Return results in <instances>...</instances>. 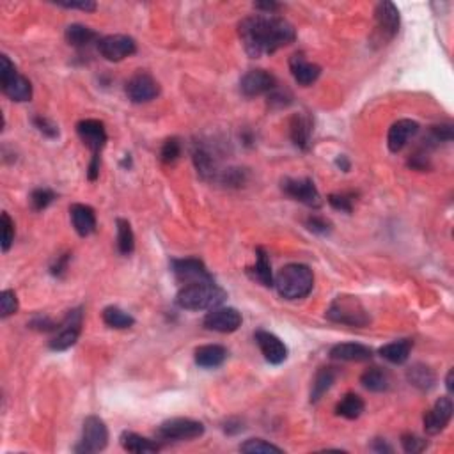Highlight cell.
I'll use <instances>...</instances> for the list:
<instances>
[{
  "label": "cell",
  "mask_w": 454,
  "mask_h": 454,
  "mask_svg": "<svg viewBox=\"0 0 454 454\" xmlns=\"http://www.w3.org/2000/svg\"><path fill=\"white\" fill-rule=\"evenodd\" d=\"M238 34L245 52L252 59L272 55L297 39L293 25L286 18L275 14H252L243 18L238 25Z\"/></svg>",
  "instance_id": "obj_1"
},
{
  "label": "cell",
  "mask_w": 454,
  "mask_h": 454,
  "mask_svg": "<svg viewBox=\"0 0 454 454\" xmlns=\"http://www.w3.org/2000/svg\"><path fill=\"white\" fill-rule=\"evenodd\" d=\"M227 293L215 284V280L208 282L188 284L179 289L176 297L177 307L187 309V311H211V309L220 307L226 301Z\"/></svg>",
  "instance_id": "obj_2"
},
{
  "label": "cell",
  "mask_w": 454,
  "mask_h": 454,
  "mask_svg": "<svg viewBox=\"0 0 454 454\" xmlns=\"http://www.w3.org/2000/svg\"><path fill=\"white\" fill-rule=\"evenodd\" d=\"M273 286L277 287L279 294L286 300H300L312 291L314 286V273L307 265L301 262H291L286 265L277 273Z\"/></svg>",
  "instance_id": "obj_3"
},
{
  "label": "cell",
  "mask_w": 454,
  "mask_h": 454,
  "mask_svg": "<svg viewBox=\"0 0 454 454\" xmlns=\"http://www.w3.org/2000/svg\"><path fill=\"white\" fill-rule=\"evenodd\" d=\"M326 318L333 323L348 326H367L371 323L367 309L362 305L357 297L351 294H339L332 300L326 309Z\"/></svg>",
  "instance_id": "obj_4"
},
{
  "label": "cell",
  "mask_w": 454,
  "mask_h": 454,
  "mask_svg": "<svg viewBox=\"0 0 454 454\" xmlns=\"http://www.w3.org/2000/svg\"><path fill=\"white\" fill-rule=\"evenodd\" d=\"M0 85H2L4 94L13 101L23 103L32 98L31 80L18 73L16 66L11 62L7 55L0 57Z\"/></svg>",
  "instance_id": "obj_5"
},
{
  "label": "cell",
  "mask_w": 454,
  "mask_h": 454,
  "mask_svg": "<svg viewBox=\"0 0 454 454\" xmlns=\"http://www.w3.org/2000/svg\"><path fill=\"white\" fill-rule=\"evenodd\" d=\"M82 325H84V312L82 309H73L66 314V318L57 325L53 330V336L50 337L48 346L53 351H66L73 346L82 333Z\"/></svg>",
  "instance_id": "obj_6"
},
{
  "label": "cell",
  "mask_w": 454,
  "mask_h": 454,
  "mask_svg": "<svg viewBox=\"0 0 454 454\" xmlns=\"http://www.w3.org/2000/svg\"><path fill=\"white\" fill-rule=\"evenodd\" d=\"M204 435V424L188 417H174L162 422L156 429V436L162 442H183Z\"/></svg>",
  "instance_id": "obj_7"
},
{
  "label": "cell",
  "mask_w": 454,
  "mask_h": 454,
  "mask_svg": "<svg viewBox=\"0 0 454 454\" xmlns=\"http://www.w3.org/2000/svg\"><path fill=\"white\" fill-rule=\"evenodd\" d=\"M401 16L392 2H380L375 9V32L372 39L378 45H387L399 32Z\"/></svg>",
  "instance_id": "obj_8"
},
{
  "label": "cell",
  "mask_w": 454,
  "mask_h": 454,
  "mask_svg": "<svg viewBox=\"0 0 454 454\" xmlns=\"http://www.w3.org/2000/svg\"><path fill=\"white\" fill-rule=\"evenodd\" d=\"M106 443H109V428H106L105 421L98 415H89L82 426L80 443L74 447V450L84 454L99 453L105 449Z\"/></svg>",
  "instance_id": "obj_9"
},
{
  "label": "cell",
  "mask_w": 454,
  "mask_h": 454,
  "mask_svg": "<svg viewBox=\"0 0 454 454\" xmlns=\"http://www.w3.org/2000/svg\"><path fill=\"white\" fill-rule=\"evenodd\" d=\"M280 188L287 197L293 201L301 202L309 208H319L321 206V195L316 188L311 177H284L280 181Z\"/></svg>",
  "instance_id": "obj_10"
},
{
  "label": "cell",
  "mask_w": 454,
  "mask_h": 454,
  "mask_svg": "<svg viewBox=\"0 0 454 454\" xmlns=\"http://www.w3.org/2000/svg\"><path fill=\"white\" fill-rule=\"evenodd\" d=\"M98 52L110 62H119L137 52V43L126 34H110L98 41Z\"/></svg>",
  "instance_id": "obj_11"
},
{
  "label": "cell",
  "mask_w": 454,
  "mask_h": 454,
  "mask_svg": "<svg viewBox=\"0 0 454 454\" xmlns=\"http://www.w3.org/2000/svg\"><path fill=\"white\" fill-rule=\"evenodd\" d=\"M170 268H172L174 277H176L183 286L213 280V275L208 272L204 262L197 258L172 259V261H170Z\"/></svg>",
  "instance_id": "obj_12"
},
{
  "label": "cell",
  "mask_w": 454,
  "mask_h": 454,
  "mask_svg": "<svg viewBox=\"0 0 454 454\" xmlns=\"http://www.w3.org/2000/svg\"><path fill=\"white\" fill-rule=\"evenodd\" d=\"M124 91H126L128 99L131 103H149L155 98H158L160 84L153 74L145 73V71H138L126 82Z\"/></svg>",
  "instance_id": "obj_13"
},
{
  "label": "cell",
  "mask_w": 454,
  "mask_h": 454,
  "mask_svg": "<svg viewBox=\"0 0 454 454\" xmlns=\"http://www.w3.org/2000/svg\"><path fill=\"white\" fill-rule=\"evenodd\" d=\"M241 321V314L234 307H215L204 316L202 325L213 332L231 333L240 328Z\"/></svg>",
  "instance_id": "obj_14"
},
{
  "label": "cell",
  "mask_w": 454,
  "mask_h": 454,
  "mask_svg": "<svg viewBox=\"0 0 454 454\" xmlns=\"http://www.w3.org/2000/svg\"><path fill=\"white\" fill-rule=\"evenodd\" d=\"M277 87V78L266 70H250L241 77L240 91L247 98L268 94Z\"/></svg>",
  "instance_id": "obj_15"
},
{
  "label": "cell",
  "mask_w": 454,
  "mask_h": 454,
  "mask_svg": "<svg viewBox=\"0 0 454 454\" xmlns=\"http://www.w3.org/2000/svg\"><path fill=\"white\" fill-rule=\"evenodd\" d=\"M453 399L449 396H443L429 408L428 411L424 414V429L428 435H438L440 431L447 428V424L450 422L453 419Z\"/></svg>",
  "instance_id": "obj_16"
},
{
  "label": "cell",
  "mask_w": 454,
  "mask_h": 454,
  "mask_svg": "<svg viewBox=\"0 0 454 454\" xmlns=\"http://www.w3.org/2000/svg\"><path fill=\"white\" fill-rule=\"evenodd\" d=\"M77 133L84 145L91 149L92 155H99L101 149L105 148L109 135H106L105 124L99 119H82L77 124Z\"/></svg>",
  "instance_id": "obj_17"
},
{
  "label": "cell",
  "mask_w": 454,
  "mask_h": 454,
  "mask_svg": "<svg viewBox=\"0 0 454 454\" xmlns=\"http://www.w3.org/2000/svg\"><path fill=\"white\" fill-rule=\"evenodd\" d=\"M254 339L258 343L259 350H261L262 357L273 365L282 364L287 358V346L284 344V340L280 337H277L275 333L268 332V330H258L254 333Z\"/></svg>",
  "instance_id": "obj_18"
},
{
  "label": "cell",
  "mask_w": 454,
  "mask_h": 454,
  "mask_svg": "<svg viewBox=\"0 0 454 454\" xmlns=\"http://www.w3.org/2000/svg\"><path fill=\"white\" fill-rule=\"evenodd\" d=\"M419 123L411 119H399L389 128V135H387V145L392 153H399L404 149V145L419 133Z\"/></svg>",
  "instance_id": "obj_19"
},
{
  "label": "cell",
  "mask_w": 454,
  "mask_h": 454,
  "mask_svg": "<svg viewBox=\"0 0 454 454\" xmlns=\"http://www.w3.org/2000/svg\"><path fill=\"white\" fill-rule=\"evenodd\" d=\"M289 70L294 82L301 87H309L314 84L321 74V67L314 62H309L304 53H294L289 59Z\"/></svg>",
  "instance_id": "obj_20"
},
{
  "label": "cell",
  "mask_w": 454,
  "mask_h": 454,
  "mask_svg": "<svg viewBox=\"0 0 454 454\" xmlns=\"http://www.w3.org/2000/svg\"><path fill=\"white\" fill-rule=\"evenodd\" d=\"M192 160L202 179H216L222 174L218 170V160L213 155L211 149L206 148L204 144H199V142L195 144L194 151H192Z\"/></svg>",
  "instance_id": "obj_21"
},
{
  "label": "cell",
  "mask_w": 454,
  "mask_h": 454,
  "mask_svg": "<svg viewBox=\"0 0 454 454\" xmlns=\"http://www.w3.org/2000/svg\"><path fill=\"white\" fill-rule=\"evenodd\" d=\"M70 216L71 223H73L74 231L78 236L87 238L96 231V213L91 206L87 204H71L70 206Z\"/></svg>",
  "instance_id": "obj_22"
},
{
  "label": "cell",
  "mask_w": 454,
  "mask_h": 454,
  "mask_svg": "<svg viewBox=\"0 0 454 454\" xmlns=\"http://www.w3.org/2000/svg\"><path fill=\"white\" fill-rule=\"evenodd\" d=\"M314 124L307 114H294L289 121V135L293 144L301 151H307L311 145V137Z\"/></svg>",
  "instance_id": "obj_23"
},
{
  "label": "cell",
  "mask_w": 454,
  "mask_h": 454,
  "mask_svg": "<svg viewBox=\"0 0 454 454\" xmlns=\"http://www.w3.org/2000/svg\"><path fill=\"white\" fill-rule=\"evenodd\" d=\"M330 358L343 362H367L372 358V350L360 343H339L330 350Z\"/></svg>",
  "instance_id": "obj_24"
},
{
  "label": "cell",
  "mask_w": 454,
  "mask_h": 454,
  "mask_svg": "<svg viewBox=\"0 0 454 454\" xmlns=\"http://www.w3.org/2000/svg\"><path fill=\"white\" fill-rule=\"evenodd\" d=\"M194 358L199 367L215 369L226 362L227 350L222 344H204V346H199L195 350Z\"/></svg>",
  "instance_id": "obj_25"
},
{
  "label": "cell",
  "mask_w": 454,
  "mask_h": 454,
  "mask_svg": "<svg viewBox=\"0 0 454 454\" xmlns=\"http://www.w3.org/2000/svg\"><path fill=\"white\" fill-rule=\"evenodd\" d=\"M121 445H123L124 450L128 453H133V454H153V453H158L162 449L158 442L151 438H145V436L137 435L133 431H124L121 435Z\"/></svg>",
  "instance_id": "obj_26"
},
{
  "label": "cell",
  "mask_w": 454,
  "mask_h": 454,
  "mask_svg": "<svg viewBox=\"0 0 454 454\" xmlns=\"http://www.w3.org/2000/svg\"><path fill=\"white\" fill-rule=\"evenodd\" d=\"M406 380L410 382V385H414L415 389L422 390H431L436 383V375L429 365L426 364H414L406 371Z\"/></svg>",
  "instance_id": "obj_27"
},
{
  "label": "cell",
  "mask_w": 454,
  "mask_h": 454,
  "mask_svg": "<svg viewBox=\"0 0 454 454\" xmlns=\"http://www.w3.org/2000/svg\"><path fill=\"white\" fill-rule=\"evenodd\" d=\"M64 38H66L67 45L74 46V48H85V46H89L91 43L101 39L98 35V32L80 23L70 25V27L66 28V32H64Z\"/></svg>",
  "instance_id": "obj_28"
},
{
  "label": "cell",
  "mask_w": 454,
  "mask_h": 454,
  "mask_svg": "<svg viewBox=\"0 0 454 454\" xmlns=\"http://www.w3.org/2000/svg\"><path fill=\"white\" fill-rule=\"evenodd\" d=\"M337 371L333 367H319L318 372L314 375L311 387V403H318L336 383Z\"/></svg>",
  "instance_id": "obj_29"
},
{
  "label": "cell",
  "mask_w": 454,
  "mask_h": 454,
  "mask_svg": "<svg viewBox=\"0 0 454 454\" xmlns=\"http://www.w3.org/2000/svg\"><path fill=\"white\" fill-rule=\"evenodd\" d=\"M255 254H258V259H255V265L252 268H248V275L254 280H258L259 284H262L265 287H272L273 286V275H272V265H270L268 254H266L265 248L258 247L255 248Z\"/></svg>",
  "instance_id": "obj_30"
},
{
  "label": "cell",
  "mask_w": 454,
  "mask_h": 454,
  "mask_svg": "<svg viewBox=\"0 0 454 454\" xmlns=\"http://www.w3.org/2000/svg\"><path fill=\"white\" fill-rule=\"evenodd\" d=\"M411 348H414V340L399 339L380 348V355L387 362H390V364H404L408 360V357H410Z\"/></svg>",
  "instance_id": "obj_31"
},
{
  "label": "cell",
  "mask_w": 454,
  "mask_h": 454,
  "mask_svg": "<svg viewBox=\"0 0 454 454\" xmlns=\"http://www.w3.org/2000/svg\"><path fill=\"white\" fill-rule=\"evenodd\" d=\"M360 383L369 392H385L390 387V378L387 375V371L375 365V367H369L362 372Z\"/></svg>",
  "instance_id": "obj_32"
},
{
  "label": "cell",
  "mask_w": 454,
  "mask_h": 454,
  "mask_svg": "<svg viewBox=\"0 0 454 454\" xmlns=\"http://www.w3.org/2000/svg\"><path fill=\"white\" fill-rule=\"evenodd\" d=\"M364 408L365 403L360 396H357V394L353 392H348L346 396L337 403L336 414L339 415V417L348 419V421H355V419H358L364 414Z\"/></svg>",
  "instance_id": "obj_33"
},
{
  "label": "cell",
  "mask_w": 454,
  "mask_h": 454,
  "mask_svg": "<svg viewBox=\"0 0 454 454\" xmlns=\"http://www.w3.org/2000/svg\"><path fill=\"white\" fill-rule=\"evenodd\" d=\"M103 323L110 328L116 330H124V328H131L135 325V318L130 314V312L123 311V309L116 307V305H110V307H105L101 312Z\"/></svg>",
  "instance_id": "obj_34"
},
{
  "label": "cell",
  "mask_w": 454,
  "mask_h": 454,
  "mask_svg": "<svg viewBox=\"0 0 454 454\" xmlns=\"http://www.w3.org/2000/svg\"><path fill=\"white\" fill-rule=\"evenodd\" d=\"M116 226H117V238H116L117 250H119V254L123 255H130L131 252L135 250L133 229H131L130 222L124 218H117Z\"/></svg>",
  "instance_id": "obj_35"
},
{
  "label": "cell",
  "mask_w": 454,
  "mask_h": 454,
  "mask_svg": "<svg viewBox=\"0 0 454 454\" xmlns=\"http://www.w3.org/2000/svg\"><path fill=\"white\" fill-rule=\"evenodd\" d=\"M240 450L241 453H247V454H268V453L280 454L282 453V449H280V447L273 445V443L266 442V440H262V438L247 440V442L241 443Z\"/></svg>",
  "instance_id": "obj_36"
},
{
  "label": "cell",
  "mask_w": 454,
  "mask_h": 454,
  "mask_svg": "<svg viewBox=\"0 0 454 454\" xmlns=\"http://www.w3.org/2000/svg\"><path fill=\"white\" fill-rule=\"evenodd\" d=\"M453 124L450 123H442L436 124V126L429 128V138L428 142L424 140L426 148H431V145L440 144V142H450L453 140Z\"/></svg>",
  "instance_id": "obj_37"
},
{
  "label": "cell",
  "mask_w": 454,
  "mask_h": 454,
  "mask_svg": "<svg viewBox=\"0 0 454 454\" xmlns=\"http://www.w3.org/2000/svg\"><path fill=\"white\" fill-rule=\"evenodd\" d=\"M55 201V192L50 190V188H35L31 194V206L34 211H43V209L48 208L52 202Z\"/></svg>",
  "instance_id": "obj_38"
},
{
  "label": "cell",
  "mask_w": 454,
  "mask_h": 454,
  "mask_svg": "<svg viewBox=\"0 0 454 454\" xmlns=\"http://www.w3.org/2000/svg\"><path fill=\"white\" fill-rule=\"evenodd\" d=\"M181 155V142L179 138L170 137L163 142L162 151H160V160H162L165 165H170V163L176 162Z\"/></svg>",
  "instance_id": "obj_39"
},
{
  "label": "cell",
  "mask_w": 454,
  "mask_h": 454,
  "mask_svg": "<svg viewBox=\"0 0 454 454\" xmlns=\"http://www.w3.org/2000/svg\"><path fill=\"white\" fill-rule=\"evenodd\" d=\"M401 445L403 450L408 454H419L428 449V442L422 436H417L415 433H404L401 435Z\"/></svg>",
  "instance_id": "obj_40"
},
{
  "label": "cell",
  "mask_w": 454,
  "mask_h": 454,
  "mask_svg": "<svg viewBox=\"0 0 454 454\" xmlns=\"http://www.w3.org/2000/svg\"><path fill=\"white\" fill-rule=\"evenodd\" d=\"M18 311V297L13 289H4L0 293V318H9Z\"/></svg>",
  "instance_id": "obj_41"
},
{
  "label": "cell",
  "mask_w": 454,
  "mask_h": 454,
  "mask_svg": "<svg viewBox=\"0 0 454 454\" xmlns=\"http://www.w3.org/2000/svg\"><path fill=\"white\" fill-rule=\"evenodd\" d=\"M353 199L355 195L350 192H343V194H330L328 195V204L333 209L343 213H351L353 211Z\"/></svg>",
  "instance_id": "obj_42"
},
{
  "label": "cell",
  "mask_w": 454,
  "mask_h": 454,
  "mask_svg": "<svg viewBox=\"0 0 454 454\" xmlns=\"http://www.w3.org/2000/svg\"><path fill=\"white\" fill-rule=\"evenodd\" d=\"M0 227H2V252H7L14 241V222L6 211L0 215Z\"/></svg>",
  "instance_id": "obj_43"
},
{
  "label": "cell",
  "mask_w": 454,
  "mask_h": 454,
  "mask_svg": "<svg viewBox=\"0 0 454 454\" xmlns=\"http://www.w3.org/2000/svg\"><path fill=\"white\" fill-rule=\"evenodd\" d=\"M293 101V96H291L289 91L286 89H279L275 87L272 92H268V105L273 106V109H284L287 106L289 103Z\"/></svg>",
  "instance_id": "obj_44"
},
{
  "label": "cell",
  "mask_w": 454,
  "mask_h": 454,
  "mask_svg": "<svg viewBox=\"0 0 454 454\" xmlns=\"http://www.w3.org/2000/svg\"><path fill=\"white\" fill-rule=\"evenodd\" d=\"M32 123H34V126L38 128V130L41 131L43 135H46L48 138L59 137V126H57V124L53 123L52 119H48V117L35 116L34 119H32Z\"/></svg>",
  "instance_id": "obj_45"
},
{
  "label": "cell",
  "mask_w": 454,
  "mask_h": 454,
  "mask_svg": "<svg viewBox=\"0 0 454 454\" xmlns=\"http://www.w3.org/2000/svg\"><path fill=\"white\" fill-rule=\"evenodd\" d=\"M305 226H307L309 231H312V233L316 234H326L330 233V222L326 218H323V216H318V215H311L307 220H305Z\"/></svg>",
  "instance_id": "obj_46"
},
{
  "label": "cell",
  "mask_w": 454,
  "mask_h": 454,
  "mask_svg": "<svg viewBox=\"0 0 454 454\" xmlns=\"http://www.w3.org/2000/svg\"><path fill=\"white\" fill-rule=\"evenodd\" d=\"M57 325H59V323L52 321V319L46 318V316H38V318H34L31 321V328L39 330V332H53V330L57 328Z\"/></svg>",
  "instance_id": "obj_47"
},
{
  "label": "cell",
  "mask_w": 454,
  "mask_h": 454,
  "mask_svg": "<svg viewBox=\"0 0 454 454\" xmlns=\"http://www.w3.org/2000/svg\"><path fill=\"white\" fill-rule=\"evenodd\" d=\"M59 7H64V9H80L85 11V13H92L96 11V2L92 0H80V2H55Z\"/></svg>",
  "instance_id": "obj_48"
},
{
  "label": "cell",
  "mask_w": 454,
  "mask_h": 454,
  "mask_svg": "<svg viewBox=\"0 0 454 454\" xmlns=\"http://www.w3.org/2000/svg\"><path fill=\"white\" fill-rule=\"evenodd\" d=\"M99 176V155H92L91 163H89L87 169V177L89 181H96Z\"/></svg>",
  "instance_id": "obj_49"
},
{
  "label": "cell",
  "mask_w": 454,
  "mask_h": 454,
  "mask_svg": "<svg viewBox=\"0 0 454 454\" xmlns=\"http://www.w3.org/2000/svg\"><path fill=\"white\" fill-rule=\"evenodd\" d=\"M254 7L258 11H262V14H275L280 9V4L277 2H255Z\"/></svg>",
  "instance_id": "obj_50"
},
{
  "label": "cell",
  "mask_w": 454,
  "mask_h": 454,
  "mask_svg": "<svg viewBox=\"0 0 454 454\" xmlns=\"http://www.w3.org/2000/svg\"><path fill=\"white\" fill-rule=\"evenodd\" d=\"M67 261H70V254H66V255H64V258L57 259L55 265L52 266V273H53V275H55V277L62 275V273L66 272V268H67Z\"/></svg>",
  "instance_id": "obj_51"
},
{
  "label": "cell",
  "mask_w": 454,
  "mask_h": 454,
  "mask_svg": "<svg viewBox=\"0 0 454 454\" xmlns=\"http://www.w3.org/2000/svg\"><path fill=\"white\" fill-rule=\"evenodd\" d=\"M372 450H376V453H392V447H390L385 440L376 438L375 443H372Z\"/></svg>",
  "instance_id": "obj_52"
},
{
  "label": "cell",
  "mask_w": 454,
  "mask_h": 454,
  "mask_svg": "<svg viewBox=\"0 0 454 454\" xmlns=\"http://www.w3.org/2000/svg\"><path fill=\"white\" fill-rule=\"evenodd\" d=\"M336 165L339 167L340 170H343V172H348V170L351 169V163H350V160H348V156L346 155H339L336 158Z\"/></svg>",
  "instance_id": "obj_53"
},
{
  "label": "cell",
  "mask_w": 454,
  "mask_h": 454,
  "mask_svg": "<svg viewBox=\"0 0 454 454\" xmlns=\"http://www.w3.org/2000/svg\"><path fill=\"white\" fill-rule=\"evenodd\" d=\"M453 376H454V371H453V369H450V371L447 372V378H445V387H447V392H449V394H453V390H454Z\"/></svg>",
  "instance_id": "obj_54"
}]
</instances>
